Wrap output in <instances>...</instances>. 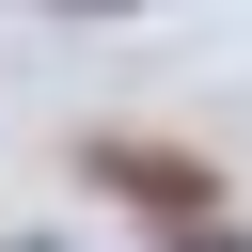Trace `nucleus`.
<instances>
[{"label":"nucleus","mask_w":252,"mask_h":252,"mask_svg":"<svg viewBox=\"0 0 252 252\" xmlns=\"http://www.w3.org/2000/svg\"><path fill=\"white\" fill-rule=\"evenodd\" d=\"M79 173H94V189H126V205H158V220H205V205H220V158L142 142V126H94V142H79Z\"/></svg>","instance_id":"f257e3e1"},{"label":"nucleus","mask_w":252,"mask_h":252,"mask_svg":"<svg viewBox=\"0 0 252 252\" xmlns=\"http://www.w3.org/2000/svg\"><path fill=\"white\" fill-rule=\"evenodd\" d=\"M173 252H252V236H236V220L205 205V220H173Z\"/></svg>","instance_id":"f03ea898"},{"label":"nucleus","mask_w":252,"mask_h":252,"mask_svg":"<svg viewBox=\"0 0 252 252\" xmlns=\"http://www.w3.org/2000/svg\"><path fill=\"white\" fill-rule=\"evenodd\" d=\"M32 16H142V0H32Z\"/></svg>","instance_id":"7ed1b4c3"},{"label":"nucleus","mask_w":252,"mask_h":252,"mask_svg":"<svg viewBox=\"0 0 252 252\" xmlns=\"http://www.w3.org/2000/svg\"><path fill=\"white\" fill-rule=\"evenodd\" d=\"M16 252H63V236H16Z\"/></svg>","instance_id":"20e7f679"}]
</instances>
